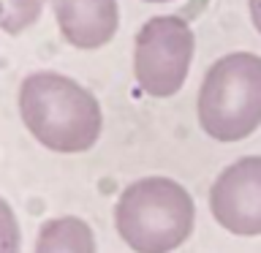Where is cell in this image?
I'll list each match as a JSON object with an SVG mask.
<instances>
[{"label": "cell", "mask_w": 261, "mask_h": 253, "mask_svg": "<svg viewBox=\"0 0 261 253\" xmlns=\"http://www.w3.org/2000/svg\"><path fill=\"white\" fill-rule=\"evenodd\" d=\"M19 223H16L14 210L0 196V253H19Z\"/></svg>", "instance_id": "9c48e42d"}, {"label": "cell", "mask_w": 261, "mask_h": 253, "mask_svg": "<svg viewBox=\"0 0 261 253\" xmlns=\"http://www.w3.org/2000/svg\"><path fill=\"white\" fill-rule=\"evenodd\" d=\"M60 36L73 49H101L120 24L117 0H52Z\"/></svg>", "instance_id": "8992f818"}, {"label": "cell", "mask_w": 261, "mask_h": 253, "mask_svg": "<svg viewBox=\"0 0 261 253\" xmlns=\"http://www.w3.org/2000/svg\"><path fill=\"white\" fill-rule=\"evenodd\" d=\"M142 3H171V0H142Z\"/></svg>", "instance_id": "8fae6325"}, {"label": "cell", "mask_w": 261, "mask_h": 253, "mask_svg": "<svg viewBox=\"0 0 261 253\" xmlns=\"http://www.w3.org/2000/svg\"><path fill=\"white\" fill-rule=\"evenodd\" d=\"M33 253H95V234L87 220L76 215L52 218L38 229Z\"/></svg>", "instance_id": "52a82bcc"}, {"label": "cell", "mask_w": 261, "mask_h": 253, "mask_svg": "<svg viewBox=\"0 0 261 253\" xmlns=\"http://www.w3.org/2000/svg\"><path fill=\"white\" fill-rule=\"evenodd\" d=\"M210 210L226 232L261 234V155H245L220 171L210 188Z\"/></svg>", "instance_id": "5b68a950"}, {"label": "cell", "mask_w": 261, "mask_h": 253, "mask_svg": "<svg viewBox=\"0 0 261 253\" xmlns=\"http://www.w3.org/2000/svg\"><path fill=\"white\" fill-rule=\"evenodd\" d=\"M46 0H0V30L8 36H19L22 30L33 28L44 11Z\"/></svg>", "instance_id": "ba28073f"}, {"label": "cell", "mask_w": 261, "mask_h": 253, "mask_svg": "<svg viewBox=\"0 0 261 253\" xmlns=\"http://www.w3.org/2000/svg\"><path fill=\"white\" fill-rule=\"evenodd\" d=\"M19 114L38 144L65 155L87 153L103 128L98 98L57 71H36L22 79Z\"/></svg>", "instance_id": "6da1fadb"}, {"label": "cell", "mask_w": 261, "mask_h": 253, "mask_svg": "<svg viewBox=\"0 0 261 253\" xmlns=\"http://www.w3.org/2000/svg\"><path fill=\"white\" fill-rule=\"evenodd\" d=\"M193 30L179 16H152L134 41V73L139 87L152 98L182 90L193 60Z\"/></svg>", "instance_id": "277c9868"}, {"label": "cell", "mask_w": 261, "mask_h": 253, "mask_svg": "<svg viewBox=\"0 0 261 253\" xmlns=\"http://www.w3.org/2000/svg\"><path fill=\"white\" fill-rule=\"evenodd\" d=\"M201 131L218 142L248 139L261 125V57L234 52L215 60L199 90Z\"/></svg>", "instance_id": "3957f363"}, {"label": "cell", "mask_w": 261, "mask_h": 253, "mask_svg": "<svg viewBox=\"0 0 261 253\" xmlns=\"http://www.w3.org/2000/svg\"><path fill=\"white\" fill-rule=\"evenodd\" d=\"M114 223L136 253H171L193 234V196L171 177H142L120 193Z\"/></svg>", "instance_id": "7a4b0ae2"}, {"label": "cell", "mask_w": 261, "mask_h": 253, "mask_svg": "<svg viewBox=\"0 0 261 253\" xmlns=\"http://www.w3.org/2000/svg\"><path fill=\"white\" fill-rule=\"evenodd\" d=\"M250 16H253L256 30L261 33V0H250Z\"/></svg>", "instance_id": "30bf717a"}]
</instances>
